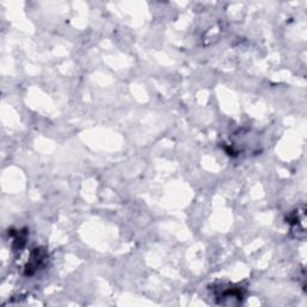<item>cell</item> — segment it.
<instances>
[{"label": "cell", "mask_w": 307, "mask_h": 307, "mask_svg": "<svg viewBox=\"0 0 307 307\" xmlns=\"http://www.w3.org/2000/svg\"><path fill=\"white\" fill-rule=\"evenodd\" d=\"M214 295L218 300V303L233 305V303L241 302L242 297H244V291L240 287H234L230 284H220L217 288H214Z\"/></svg>", "instance_id": "cell-1"}, {"label": "cell", "mask_w": 307, "mask_h": 307, "mask_svg": "<svg viewBox=\"0 0 307 307\" xmlns=\"http://www.w3.org/2000/svg\"><path fill=\"white\" fill-rule=\"evenodd\" d=\"M288 222H289L291 230L297 232V236H299V232H301L302 234L305 233V211L303 210L300 211L297 209L293 214H290Z\"/></svg>", "instance_id": "cell-2"}, {"label": "cell", "mask_w": 307, "mask_h": 307, "mask_svg": "<svg viewBox=\"0 0 307 307\" xmlns=\"http://www.w3.org/2000/svg\"><path fill=\"white\" fill-rule=\"evenodd\" d=\"M44 259H45V256L42 254L41 250H39V248H38V250H35L34 252H33L32 257H30L29 262L26 266L27 275H33L34 271H36V270L40 267L42 262H44Z\"/></svg>", "instance_id": "cell-3"}]
</instances>
